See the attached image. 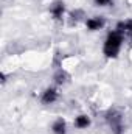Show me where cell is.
<instances>
[{
	"instance_id": "cell-1",
	"label": "cell",
	"mask_w": 132,
	"mask_h": 134,
	"mask_svg": "<svg viewBox=\"0 0 132 134\" xmlns=\"http://www.w3.org/2000/svg\"><path fill=\"white\" fill-rule=\"evenodd\" d=\"M121 42H123V37H121V33L120 31H113L107 36L106 42H104V53L106 56H117L118 52H120V47H121Z\"/></svg>"
},
{
	"instance_id": "cell-2",
	"label": "cell",
	"mask_w": 132,
	"mask_h": 134,
	"mask_svg": "<svg viewBox=\"0 0 132 134\" xmlns=\"http://www.w3.org/2000/svg\"><path fill=\"white\" fill-rule=\"evenodd\" d=\"M109 123L112 126V130L115 133H120L121 131V115L117 114V112H110L109 114Z\"/></svg>"
},
{
	"instance_id": "cell-3",
	"label": "cell",
	"mask_w": 132,
	"mask_h": 134,
	"mask_svg": "<svg viewBox=\"0 0 132 134\" xmlns=\"http://www.w3.org/2000/svg\"><path fill=\"white\" fill-rule=\"evenodd\" d=\"M56 98H58V92H56L55 89H48V91H45L44 95H42V101H44L45 104H50V103L56 101Z\"/></svg>"
},
{
	"instance_id": "cell-4",
	"label": "cell",
	"mask_w": 132,
	"mask_h": 134,
	"mask_svg": "<svg viewBox=\"0 0 132 134\" xmlns=\"http://www.w3.org/2000/svg\"><path fill=\"white\" fill-rule=\"evenodd\" d=\"M103 25H104V20H103L101 17H93V19H89V20H87L89 30H99Z\"/></svg>"
},
{
	"instance_id": "cell-5",
	"label": "cell",
	"mask_w": 132,
	"mask_h": 134,
	"mask_svg": "<svg viewBox=\"0 0 132 134\" xmlns=\"http://www.w3.org/2000/svg\"><path fill=\"white\" fill-rule=\"evenodd\" d=\"M50 11H51V14H53L56 19H59V17L64 14V3H62V2H56V3L51 6Z\"/></svg>"
},
{
	"instance_id": "cell-6",
	"label": "cell",
	"mask_w": 132,
	"mask_h": 134,
	"mask_svg": "<svg viewBox=\"0 0 132 134\" xmlns=\"http://www.w3.org/2000/svg\"><path fill=\"white\" fill-rule=\"evenodd\" d=\"M55 134H65V122L64 120H56L51 126Z\"/></svg>"
},
{
	"instance_id": "cell-7",
	"label": "cell",
	"mask_w": 132,
	"mask_h": 134,
	"mask_svg": "<svg viewBox=\"0 0 132 134\" xmlns=\"http://www.w3.org/2000/svg\"><path fill=\"white\" fill-rule=\"evenodd\" d=\"M75 125H76L78 128H87V126L90 125V120H89L87 115H79V117H76Z\"/></svg>"
},
{
	"instance_id": "cell-8",
	"label": "cell",
	"mask_w": 132,
	"mask_h": 134,
	"mask_svg": "<svg viewBox=\"0 0 132 134\" xmlns=\"http://www.w3.org/2000/svg\"><path fill=\"white\" fill-rule=\"evenodd\" d=\"M55 78H56V83H58V84H62V83H65V81H67V78H68V76H67L64 72H59Z\"/></svg>"
},
{
	"instance_id": "cell-9",
	"label": "cell",
	"mask_w": 132,
	"mask_h": 134,
	"mask_svg": "<svg viewBox=\"0 0 132 134\" xmlns=\"http://www.w3.org/2000/svg\"><path fill=\"white\" fill-rule=\"evenodd\" d=\"M97 2V5H99V6H106V5H109L112 0H95Z\"/></svg>"
},
{
	"instance_id": "cell-10",
	"label": "cell",
	"mask_w": 132,
	"mask_h": 134,
	"mask_svg": "<svg viewBox=\"0 0 132 134\" xmlns=\"http://www.w3.org/2000/svg\"><path fill=\"white\" fill-rule=\"evenodd\" d=\"M131 34H132V30H131Z\"/></svg>"
}]
</instances>
